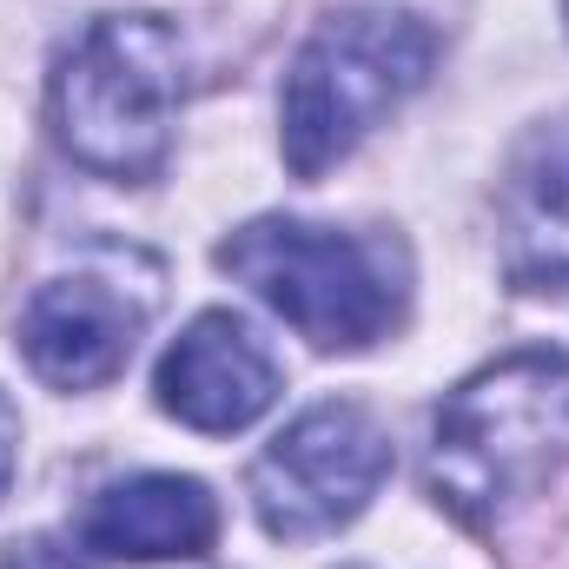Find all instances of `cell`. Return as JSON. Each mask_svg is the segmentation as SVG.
<instances>
[{
  "label": "cell",
  "instance_id": "6",
  "mask_svg": "<svg viewBox=\"0 0 569 569\" xmlns=\"http://www.w3.org/2000/svg\"><path fill=\"white\" fill-rule=\"evenodd\" d=\"M159 305V284H127L120 272H73L47 279L20 311V351L40 385L53 391H93L127 371L146 318Z\"/></svg>",
  "mask_w": 569,
  "mask_h": 569
},
{
  "label": "cell",
  "instance_id": "7",
  "mask_svg": "<svg viewBox=\"0 0 569 569\" xmlns=\"http://www.w3.org/2000/svg\"><path fill=\"white\" fill-rule=\"evenodd\" d=\"M159 411L179 418L186 430L206 437H232V430L259 425L279 398V365L259 345V331L232 311H199L159 358Z\"/></svg>",
  "mask_w": 569,
  "mask_h": 569
},
{
  "label": "cell",
  "instance_id": "12",
  "mask_svg": "<svg viewBox=\"0 0 569 569\" xmlns=\"http://www.w3.org/2000/svg\"><path fill=\"white\" fill-rule=\"evenodd\" d=\"M563 27H569V0H563Z\"/></svg>",
  "mask_w": 569,
  "mask_h": 569
},
{
  "label": "cell",
  "instance_id": "3",
  "mask_svg": "<svg viewBox=\"0 0 569 569\" xmlns=\"http://www.w3.org/2000/svg\"><path fill=\"white\" fill-rule=\"evenodd\" d=\"M437 67V33L405 7L325 13L284 67L279 146L298 179L331 172L391 107H405Z\"/></svg>",
  "mask_w": 569,
  "mask_h": 569
},
{
  "label": "cell",
  "instance_id": "5",
  "mask_svg": "<svg viewBox=\"0 0 569 569\" xmlns=\"http://www.w3.org/2000/svg\"><path fill=\"white\" fill-rule=\"evenodd\" d=\"M391 477V437L365 405H311L252 463V510L266 537L311 543L345 530Z\"/></svg>",
  "mask_w": 569,
  "mask_h": 569
},
{
  "label": "cell",
  "instance_id": "2",
  "mask_svg": "<svg viewBox=\"0 0 569 569\" xmlns=\"http://www.w3.org/2000/svg\"><path fill=\"white\" fill-rule=\"evenodd\" d=\"M53 140L113 186H146L186 107V47L159 13H100L53 67Z\"/></svg>",
  "mask_w": 569,
  "mask_h": 569
},
{
  "label": "cell",
  "instance_id": "4",
  "mask_svg": "<svg viewBox=\"0 0 569 569\" xmlns=\"http://www.w3.org/2000/svg\"><path fill=\"white\" fill-rule=\"evenodd\" d=\"M219 266L318 351H365L405 311V266L385 239H358L311 219L239 226L219 246Z\"/></svg>",
  "mask_w": 569,
  "mask_h": 569
},
{
  "label": "cell",
  "instance_id": "11",
  "mask_svg": "<svg viewBox=\"0 0 569 569\" xmlns=\"http://www.w3.org/2000/svg\"><path fill=\"white\" fill-rule=\"evenodd\" d=\"M13 457H20V425H13V411H7V398H0V497H7V483H13Z\"/></svg>",
  "mask_w": 569,
  "mask_h": 569
},
{
  "label": "cell",
  "instance_id": "9",
  "mask_svg": "<svg viewBox=\"0 0 569 569\" xmlns=\"http://www.w3.org/2000/svg\"><path fill=\"white\" fill-rule=\"evenodd\" d=\"M503 266L523 291L569 298V140L543 146L503 199Z\"/></svg>",
  "mask_w": 569,
  "mask_h": 569
},
{
  "label": "cell",
  "instance_id": "10",
  "mask_svg": "<svg viewBox=\"0 0 569 569\" xmlns=\"http://www.w3.org/2000/svg\"><path fill=\"white\" fill-rule=\"evenodd\" d=\"M0 569H80V563H73L60 543H47V537H27V543H13V550H7V563H0Z\"/></svg>",
  "mask_w": 569,
  "mask_h": 569
},
{
  "label": "cell",
  "instance_id": "1",
  "mask_svg": "<svg viewBox=\"0 0 569 569\" xmlns=\"http://www.w3.org/2000/svg\"><path fill=\"white\" fill-rule=\"evenodd\" d=\"M569 463V358L510 351L463 378L430 430V497L470 523L497 530L510 510L543 497Z\"/></svg>",
  "mask_w": 569,
  "mask_h": 569
},
{
  "label": "cell",
  "instance_id": "8",
  "mask_svg": "<svg viewBox=\"0 0 569 569\" xmlns=\"http://www.w3.org/2000/svg\"><path fill=\"white\" fill-rule=\"evenodd\" d=\"M219 537V503L199 477L146 470L107 483L80 510V550L100 563H192Z\"/></svg>",
  "mask_w": 569,
  "mask_h": 569
}]
</instances>
